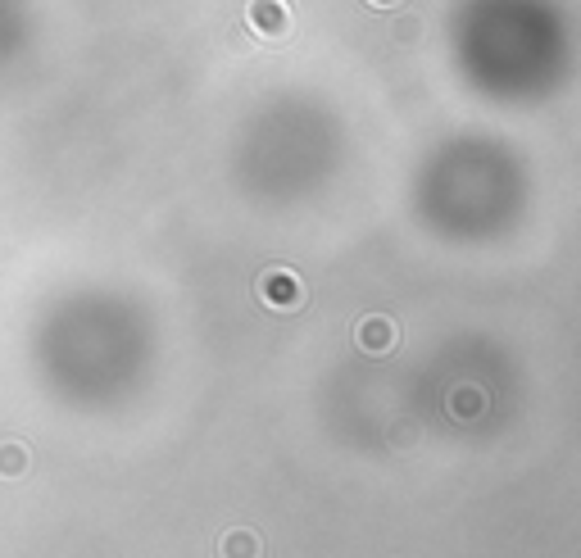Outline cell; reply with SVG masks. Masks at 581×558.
Returning a JSON list of instances; mask_svg holds the SVG:
<instances>
[{"mask_svg": "<svg viewBox=\"0 0 581 558\" xmlns=\"http://www.w3.org/2000/svg\"><path fill=\"white\" fill-rule=\"evenodd\" d=\"M377 5H391V0H377Z\"/></svg>", "mask_w": 581, "mask_h": 558, "instance_id": "obj_2", "label": "cell"}, {"mask_svg": "<svg viewBox=\"0 0 581 558\" xmlns=\"http://www.w3.org/2000/svg\"><path fill=\"white\" fill-rule=\"evenodd\" d=\"M250 19L268 23V32H282V28H286L282 5H277V0H255V5H250Z\"/></svg>", "mask_w": 581, "mask_h": 558, "instance_id": "obj_1", "label": "cell"}]
</instances>
